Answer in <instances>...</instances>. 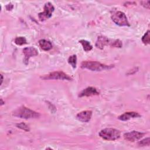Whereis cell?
I'll return each instance as SVG.
<instances>
[{
  "label": "cell",
  "instance_id": "obj_22",
  "mask_svg": "<svg viewBox=\"0 0 150 150\" xmlns=\"http://www.w3.org/2000/svg\"><path fill=\"white\" fill-rule=\"evenodd\" d=\"M6 9H7L8 11L11 10V9L13 8V5H12V4H8V5H6Z\"/></svg>",
  "mask_w": 150,
  "mask_h": 150
},
{
  "label": "cell",
  "instance_id": "obj_18",
  "mask_svg": "<svg viewBox=\"0 0 150 150\" xmlns=\"http://www.w3.org/2000/svg\"><path fill=\"white\" fill-rule=\"evenodd\" d=\"M15 43L18 45H22L26 43V40L24 37H16L15 39Z\"/></svg>",
  "mask_w": 150,
  "mask_h": 150
},
{
  "label": "cell",
  "instance_id": "obj_4",
  "mask_svg": "<svg viewBox=\"0 0 150 150\" xmlns=\"http://www.w3.org/2000/svg\"><path fill=\"white\" fill-rule=\"evenodd\" d=\"M112 21L120 26H129L130 24L127 19L125 14L121 11L114 12L111 15Z\"/></svg>",
  "mask_w": 150,
  "mask_h": 150
},
{
  "label": "cell",
  "instance_id": "obj_9",
  "mask_svg": "<svg viewBox=\"0 0 150 150\" xmlns=\"http://www.w3.org/2000/svg\"><path fill=\"white\" fill-rule=\"evenodd\" d=\"M91 116L92 111L90 110H86L78 113L76 115V118L82 122H87L90 120Z\"/></svg>",
  "mask_w": 150,
  "mask_h": 150
},
{
  "label": "cell",
  "instance_id": "obj_2",
  "mask_svg": "<svg viewBox=\"0 0 150 150\" xmlns=\"http://www.w3.org/2000/svg\"><path fill=\"white\" fill-rule=\"evenodd\" d=\"M81 68L87 69L91 71H102L110 70L114 67V65H107L95 61H84L81 64Z\"/></svg>",
  "mask_w": 150,
  "mask_h": 150
},
{
  "label": "cell",
  "instance_id": "obj_14",
  "mask_svg": "<svg viewBox=\"0 0 150 150\" xmlns=\"http://www.w3.org/2000/svg\"><path fill=\"white\" fill-rule=\"evenodd\" d=\"M79 42L82 45L83 49L85 52L90 51L93 49V46L90 44V43L86 40H84V39L80 40H79Z\"/></svg>",
  "mask_w": 150,
  "mask_h": 150
},
{
  "label": "cell",
  "instance_id": "obj_6",
  "mask_svg": "<svg viewBox=\"0 0 150 150\" xmlns=\"http://www.w3.org/2000/svg\"><path fill=\"white\" fill-rule=\"evenodd\" d=\"M54 8L50 2H47L44 6V11L38 14L39 19L40 21H44L52 16V12L54 11Z\"/></svg>",
  "mask_w": 150,
  "mask_h": 150
},
{
  "label": "cell",
  "instance_id": "obj_16",
  "mask_svg": "<svg viewBox=\"0 0 150 150\" xmlns=\"http://www.w3.org/2000/svg\"><path fill=\"white\" fill-rule=\"evenodd\" d=\"M68 63L73 67H76V64H77V57L76 54H73L72 56H70L68 59Z\"/></svg>",
  "mask_w": 150,
  "mask_h": 150
},
{
  "label": "cell",
  "instance_id": "obj_5",
  "mask_svg": "<svg viewBox=\"0 0 150 150\" xmlns=\"http://www.w3.org/2000/svg\"><path fill=\"white\" fill-rule=\"evenodd\" d=\"M40 78L43 80H71L72 78L68 74L61 71H57L50 73L48 74L41 76Z\"/></svg>",
  "mask_w": 150,
  "mask_h": 150
},
{
  "label": "cell",
  "instance_id": "obj_7",
  "mask_svg": "<svg viewBox=\"0 0 150 150\" xmlns=\"http://www.w3.org/2000/svg\"><path fill=\"white\" fill-rule=\"evenodd\" d=\"M145 133L141 132L139 131H132L129 132H127L124 134V138L125 140L130 142H134L140 139L144 135Z\"/></svg>",
  "mask_w": 150,
  "mask_h": 150
},
{
  "label": "cell",
  "instance_id": "obj_11",
  "mask_svg": "<svg viewBox=\"0 0 150 150\" xmlns=\"http://www.w3.org/2000/svg\"><path fill=\"white\" fill-rule=\"evenodd\" d=\"M141 117V115L139 113H138L137 112L131 111V112H126L121 114V115H120L118 117V119L120 120L125 121L129 120L131 118H139Z\"/></svg>",
  "mask_w": 150,
  "mask_h": 150
},
{
  "label": "cell",
  "instance_id": "obj_1",
  "mask_svg": "<svg viewBox=\"0 0 150 150\" xmlns=\"http://www.w3.org/2000/svg\"><path fill=\"white\" fill-rule=\"evenodd\" d=\"M12 115L15 117L24 119L37 118L40 116L39 113L33 111L25 106H21L16 108L12 112Z\"/></svg>",
  "mask_w": 150,
  "mask_h": 150
},
{
  "label": "cell",
  "instance_id": "obj_21",
  "mask_svg": "<svg viewBox=\"0 0 150 150\" xmlns=\"http://www.w3.org/2000/svg\"><path fill=\"white\" fill-rule=\"evenodd\" d=\"M149 2H150L149 1H141V4L145 8L147 9H149Z\"/></svg>",
  "mask_w": 150,
  "mask_h": 150
},
{
  "label": "cell",
  "instance_id": "obj_19",
  "mask_svg": "<svg viewBox=\"0 0 150 150\" xmlns=\"http://www.w3.org/2000/svg\"><path fill=\"white\" fill-rule=\"evenodd\" d=\"M150 144V139L149 137L139 141L138 143L139 146H149Z\"/></svg>",
  "mask_w": 150,
  "mask_h": 150
},
{
  "label": "cell",
  "instance_id": "obj_20",
  "mask_svg": "<svg viewBox=\"0 0 150 150\" xmlns=\"http://www.w3.org/2000/svg\"><path fill=\"white\" fill-rule=\"evenodd\" d=\"M16 127L21 129H23L25 131H29L30 129L29 128V126L28 125H26L25 123H23V122H22V123H20V124H16Z\"/></svg>",
  "mask_w": 150,
  "mask_h": 150
},
{
  "label": "cell",
  "instance_id": "obj_17",
  "mask_svg": "<svg viewBox=\"0 0 150 150\" xmlns=\"http://www.w3.org/2000/svg\"><path fill=\"white\" fill-rule=\"evenodd\" d=\"M142 42L145 45H148L149 43V42H150V32L149 30L142 36Z\"/></svg>",
  "mask_w": 150,
  "mask_h": 150
},
{
  "label": "cell",
  "instance_id": "obj_24",
  "mask_svg": "<svg viewBox=\"0 0 150 150\" xmlns=\"http://www.w3.org/2000/svg\"><path fill=\"white\" fill-rule=\"evenodd\" d=\"M1 105H2V104L4 103L3 102V101H2V99H1Z\"/></svg>",
  "mask_w": 150,
  "mask_h": 150
},
{
  "label": "cell",
  "instance_id": "obj_12",
  "mask_svg": "<svg viewBox=\"0 0 150 150\" xmlns=\"http://www.w3.org/2000/svg\"><path fill=\"white\" fill-rule=\"evenodd\" d=\"M109 39L104 36H100L97 38V40L96 43V46L100 49H103L104 47L108 45Z\"/></svg>",
  "mask_w": 150,
  "mask_h": 150
},
{
  "label": "cell",
  "instance_id": "obj_15",
  "mask_svg": "<svg viewBox=\"0 0 150 150\" xmlns=\"http://www.w3.org/2000/svg\"><path fill=\"white\" fill-rule=\"evenodd\" d=\"M108 45H110L111 47H121L122 46V43L119 39H115V40H110L109 39Z\"/></svg>",
  "mask_w": 150,
  "mask_h": 150
},
{
  "label": "cell",
  "instance_id": "obj_13",
  "mask_svg": "<svg viewBox=\"0 0 150 150\" xmlns=\"http://www.w3.org/2000/svg\"><path fill=\"white\" fill-rule=\"evenodd\" d=\"M39 45L41 49L43 50L47 51L50 50L52 48V43L47 40L45 39H41L39 41Z\"/></svg>",
  "mask_w": 150,
  "mask_h": 150
},
{
  "label": "cell",
  "instance_id": "obj_10",
  "mask_svg": "<svg viewBox=\"0 0 150 150\" xmlns=\"http://www.w3.org/2000/svg\"><path fill=\"white\" fill-rule=\"evenodd\" d=\"M99 92L97 91V90L95 87H88L82 90L79 96L80 97H88L91 96H95V95H98Z\"/></svg>",
  "mask_w": 150,
  "mask_h": 150
},
{
  "label": "cell",
  "instance_id": "obj_8",
  "mask_svg": "<svg viewBox=\"0 0 150 150\" xmlns=\"http://www.w3.org/2000/svg\"><path fill=\"white\" fill-rule=\"evenodd\" d=\"M23 53L25 55V58L23 59L24 63L27 65L28 64L29 59L30 57L32 56H35L38 54V52L36 49H35L33 47H27L23 49Z\"/></svg>",
  "mask_w": 150,
  "mask_h": 150
},
{
  "label": "cell",
  "instance_id": "obj_3",
  "mask_svg": "<svg viewBox=\"0 0 150 150\" xmlns=\"http://www.w3.org/2000/svg\"><path fill=\"white\" fill-rule=\"evenodd\" d=\"M120 131L114 128H104L99 132V136L104 139L108 141H114L120 137Z\"/></svg>",
  "mask_w": 150,
  "mask_h": 150
},
{
  "label": "cell",
  "instance_id": "obj_23",
  "mask_svg": "<svg viewBox=\"0 0 150 150\" xmlns=\"http://www.w3.org/2000/svg\"><path fill=\"white\" fill-rule=\"evenodd\" d=\"M1 84H2V81H3V77H2V74H1Z\"/></svg>",
  "mask_w": 150,
  "mask_h": 150
}]
</instances>
